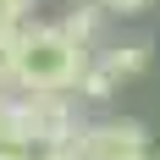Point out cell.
Wrapping results in <instances>:
<instances>
[{
  "instance_id": "4",
  "label": "cell",
  "mask_w": 160,
  "mask_h": 160,
  "mask_svg": "<svg viewBox=\"0 0 160 160\" xmlns=\"http://www.w3.org/2000/svg\"><path fill=\"white\" fill-rule=\"evenodd\" d=\"M0 160H78V138H50L22 122L0 127Z\"/></svg>"
},
{
  "instance_id": "8",
  "label": "cell",
  "mask_w": 160,
  "mask_h": 160,
  "mask_svg": "<svg viewBox=\"0 0 160 160\" xmlns=\"http://www.w3.org/2000/svg\"><path fill=\"white\" fill-rule=\"evenodd\" d=\"M39 0H0V28H28Z\"/></svg>"
},
{
  "instance_id": "2",
  "label": "cell",
  "mask_w": 160,
  "mask_h": 160,
  "mask_svg": "<svg viewBox=\"0 0 160 160\" xmlns=\"http://www.w3.org/2000/svg\"><path fill=\"white\" fill-rule=\"evenodd\" d=\"M11 122L33 132H50V138H78V105L66 88H22L11 94Z\"/></svg>"
},
{
  "instance_id": "10",
  "label": "cell",
  "mask_w": 160,
  "mask_h": 160,
  "mask_svg": "<svg viewBox=\"0 0 160 160\" xmlns=\"http://www.w3.org/2000/svg\"><path fill=\"white\" fill-rule=\"evenodd\" d=\"M6 122H11V94L0 88V127H6Z\"/></svg>"
},
{
  "instance_id": "6",
  "label": "cell",
  "mask_w": 160,
  "mask_h": 160,
  "mask_svg": "<svg viewBox=\"0 0 160 160\" xmlns=\"http://www.w3.org/2000/svg\"><path fill=\"white\" fill-rule=\"evenodd\" d=\"M99 22H105V6H99V0H78V6L61 17V28L72 33L83 50H94V44H99Z\"/></svg>"
},
{
  "instance_id": "5",
  "label": "cell",
  "mask_w": 160,
  "mask_h": 160,
  "mask_svg": "<svg viewBox=\"0 0 160 160\" xmlns=\"http://www.w3.org/2000/svg\"><path fill=\"white\" fill-rule=\"evenodd\" d=\"M94 61L105 66L116 83H127V78H138V72L149 66V39H127V44H111V50H99Z\"/></svg>"
},
{
  "instance_id": "9",
  "label": "cell",
  "mask_w": 160,
  "mask_h": 160,
  "mask_svg": "<svg viewBox=\"0 0 160 160\" xmlns=\"http://www.w3.org/2000/svg\"><path fill=\"white\" fill-rule=\"evenodd\" d=\"M99 6H105V17H144L155 0H99Z\"/></svg>"
},
{
  "instance_id": "1",
  "label": "cell",
  "mask_w": 160,
  "mask_h": 160,
  "mask_svg": "<svg viewBox=\"0 0 160 160\" xmlns=\"http://www.w3.org/2000/svg\"><path fill=\"white\" fill-rule=\"evenodd\" d=\"M94 50H83L61 22H28L17 39V88H78Z\"/></svg>"
},
{
  "instance_id": "11",
  "label": "cell",
  "mask_w": 160,
  "mask_h": 160,
  "mask_svg": "<svg viewBox=\"0 0 160 160\" xmlns=\"http://www.w3.org/2000/svg\"><path fill=\"white\" fill-rule=\"evenodd\" d=\"M132 160H160V155H149V149H144V155H132Z\"/></svg>"
},
{
  "instance_id": "7",
  "label": "cell",
  "mask_w": 160,
  "mask_h": 160,
  "mask_svg": "<svg viewBox=\"0 0 160 160\" xmlns=\"http://www.w3.org/2000/svg\"><path fill=\"white\" fill-rule=\"evenodd\" d=\"M17 39H22V28H0V88L17 83Z\"/></svg>"
},
{
  "instance_id": "3",
  "label": "cell",
  "mask_w": 160,
  "mask_h": 160,
  "mask_svg": "<svg viewBox=\"0 0 160 160\" xmlns=\"http://www.w3.org/2000/svg\"><path fill=\"white\" fill-rule=\"evenodd\" d=\"M149 149L144 122H88L78 127V160H132Z\"/></svg>"
}]
</instances>
